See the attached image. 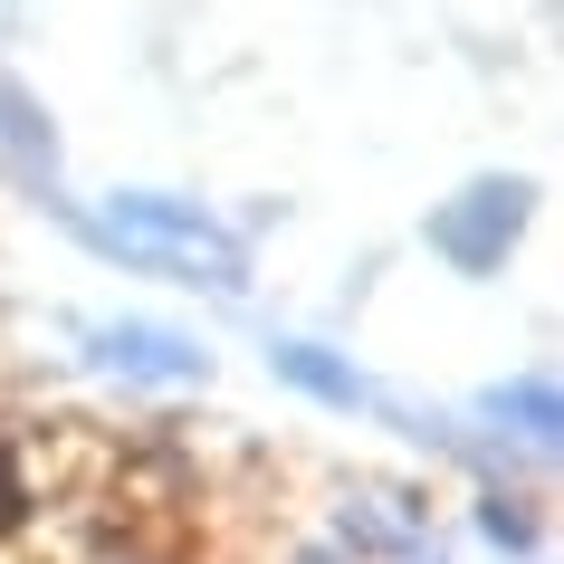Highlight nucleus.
I'll return each mask as SVG.
<instances>
[{
    "label": "nucleus",
    "mask_w": 564,
    "mask_h": 564,
    "mask_svg": "<svg viewBox=\"0 0 564 564\" xmlns=\"http://www.w3.org/2000/svg\"><path fill=\"white\" fill-rule=\"evenodd\" d=\"M306 564H326V555H306Z\"/></svg>",
    "instance_id": "6e6552de"
},
{
    "label": "nucleus",
    "mask_w": 564,
    "mask_h": 564,
    "mask_svg": "<svg viewBox=\"0 0 564 564\" xmlns=\"http://www.w3.org/2000/svg\"><path fill=\"white\" fill-rule=\"evenodd\" d=\"M0 116H10V144L20 153H48V134H39V116L20 106V87H0Z\"/></svg>",
    "instance_id": "0eeeda50"
},
{
    "label": "nucleus",
    "mask_w": 564,
    "mask_h": 564,
    "mask_svg": "<svg viewBox=\"0 0 564 564\" xmlns=\"http://www.w3.org/2000/svg\"><path fill=\"white\" fill-rule=\"evenodd\" d=\"M488 421H527V441H555V383H517V392H488Z\"/></svg>",
    "instance_id": "39448f33"
},
{
    "label": "nucleus",
    "mask_w": 564,
    "mask_h": 564,
    "mask_svg": "<svg viewBox=\"0 0 564 564\" xmlns=\"http://www.w3.org/2000/svg\"><path fill=\"white\" fill-rule=\"evenodd\" d=\"M96 239H124L134 259H192V268H210L220 288H230V278H239V249H230V239H220V230H210L202 210L163 202V192H124V202H116V220H106V230H96Z\"/></svg>",
    "instance_id": "f257e3e1"
},
{
    "label": "nucleus",
    "mask_w": 564,
    "mask_h": 564,
    "mask_svg": "<svg viewBox=\"0 0 564 564\" xmlns=\"http://www.w3.org/2000/svg\"><path fill=\"white\" fill-rule=\"evenodd\" d=\"M278 373H288V383H306L316 402H345V412H355V402H373V392H364L345 364H326L316 345H278Z\"/></svg>",
    "instance_id": "20e7f679"
},
{
    "label": "nucleus",
    "mask_w": 564,
    "mask_h": 564,
    "mask_svg": "<svg viewBox=\"0 0 564 564\" xmlns=\"http://www.w3.org/2000/svg\"><path fill=\"white\" fill-rule=\"evenodd\" d=\"M517 230H527V192L517 182H478V192H459V210L431 220V249L449 268H498Z\"/></svg>",
    "instance_id": "f03ea898"
},
{
    "label": "nucleus",
    "mask_w": 564,
    "mask_h": 564,
    "mask_svg": "<svg viewBox=\"0 0 564 564\" xmlns=\"http://www.w3.org/2000/svg\"><path fill=\"white\" fill-rule=\"evenodd\" d=\"M478 527H488V545H507V555H517V545H527V507H507V498H488V517H478Z\"/></svg>",
    "instance_id": "423d86ee"
},
{
    "label": "nucleus",
    "mask_w": 564,
    "mask_h": 564,
    "mask_svg": "<svg viewBox=\"0 0 564 564\" xmlns=\"http://www.w3.org/2000/svg\"><path fill=\"white\" fill-rule=\"evenodd\" d=\"M106 373H144V383H202V345H182L163 326H96L87 335Z\"/></svg>",
    "instance_id": "7ed1b4c3"
}]
</instances>
